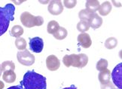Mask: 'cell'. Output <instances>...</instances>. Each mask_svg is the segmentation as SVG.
<instances>
[{"label": "cell", "instance_id": "83f0119b", "mask_svg": "<svg viewBox=\"0 0 122 89\" xmlns=\"http://www.w3.org/2000/svg\"><path fill=\"white\" fill-rule=\"evenodd\" d=\"M101 89H115V86L113 83L109 82L106 85H101Z\"/></svg>", "mask_w": 122, "mask_h": 89}, {"label": "cell", "instance_id": "52a82bcc", "mask_svg": "<svg viewBox=\"0 0 122 89\" xmlns=\"http://www.w3.org/2000/svg\"><path fill=\"white\" fill-rule=\"evenodd\" d=\"M30 50L34 53H41L44 48L43 39L40 37H34L30 40Z\"/></svg>", "mask_w": 122, "mask_h": 89}, {"label": "cell", "instance_id": "7c38bea8", "mask_svg": "<svg viewBox=\"0 0 122 89\" xmlns=\"http://www.w3.org/2000/svg\"><path fill=\"white\" fill-rule=\"evenodd\" d=\"M98 79H99V81L101 83V85H106L108 82H109L110 79H111L110 70L106 69L105 70H103V71H101L99 73Z\"/></svg>", "mask_w": 122, "mask_h": 89}, {"label": "cell", "instance_id": "f1b7e54d", "mask_svg": "<svg viewBox=\"0 0 122 89\" xmlns=\"http://www.w3.org/2000/svg\"><path fill=\"white\" fill-rule=\"evenodd\" d=\"M112 3L114 4V5L116 7H121V2H117V1H112Z\"/></svg>", "mask_w": 122, "mask_h": 89}, {"label": "cell", "instance_id": "d6a6232c", "mask_svg": "<svg viewBox=\"0 0 122 89\" xmlns=\"http://www.w3.org/2000/svg\"><path fill=\"white\" fill-rule=\"evenodd\" d=\"M2 66H1V64H0V76H2Z\"/></svg>", "mask_w": 122, "mask_h": 89}, {"label": "cell", "instance_id": "7402d4cb", "mask_svg": "<svg viewBox=\"0 0 122 89\" xmlns=\"http://www.w3.org/2000/svg\"><path fill=\"white\" fill-rule=\"evenodd\" d=\"M71 57V67L80 68V58L78 54H70Z\"/></svg>", "mask_w": 122, "mask_h": 89}, {"label": "cell", "instance_id": "d4e9b609", "mask_svg": "<svg viewBox=\"0 0 122 89\" xmlns=\"http://www.w3.org/2000/svg\"><path fill=\"white\" fill-rule=\"evenodd\" d=\"M78 55L80 58V68H83L88 63V57L85 54H79Z\"/></svg>", "mask_w": 122, "mask_h": 89}, {"label": "cell", "instance_id": "5b68a950", "mask_svg": "<svg viewBox=\"0 0 122 89\" xmlns=\"http://www.w3.org/2000/svg\"><path fill=\"white\" fill-rule=\"evenodd\" d=\"M111 77L113 83H115L118 89H122V63H118L114 68L111 73Z\"/></svg>", "mask_w": 122, "mask_h": 89}, {"label": "cell", "instance_id": "8fae6325", "mask_svg": "<svg viewBox=\"0 0 122 89\" xmlns=\"http://www.w3.org/2000/svg\"><path fill=\"white\" fill-rule=\"evenodd\" d=\"M85 6H86V10L89 13L94 14L97 11L99 10L100 4L99 1H97V0H88V1L86 2Z\"/></svg>", "mask_w": 122, "mask_h": 89}, {"label": "cell", "instance_id": "ffe728a7", "mask_svg": "<svg viewBox=\"0 0 122 89\" xmlns=\"http://www.w3.org/2000/svg\"><path fill=\"white\" fill-rule=\"evenodd\" d=\"M89 29H90V24H89L87 21H81L80 22L78 23L77 30L80 31L81 33L88 31Z\"/></svg>", "mask_w": 122, "mask_h": 89}, {"label": "cell", "instance_id": "2e32d148", "mask_svg": "<svg viewBox=\"0 0 122 89\" xmlns=\"http://www.w3.org/2000/svg\"><path fill=\"white\" fill-rule=\"evenodd\" d=\"M10 33L12 37L19 38V37H20V36L23 34V29L20 25H15L11 28Z\"/></svg>", "mask_w": 122, "mask_h": 89}, {"label": "cell", "instance_id": "d6986e66", "mask_svg": "<svg viewBox=\"0 0 122 89\" xmlns=\"http://www.w3.org/2000/svg\"><path fill=\"white\" fill-rule=\"evenodd\" d=\"M2 69L3 72L6 71H15V64L14 62L11 61V60H6L4 61L2 64Z\"/></svg>", "mask_w": 122, "mask_h": 89}, {"label": "cell", "instance_id": "603a6c76", "mask_svg": "<svg viewBox=\"0 0 122 89\" xmlns=\"http://www.w3.org/2000/svg\"><path fill=\"white\" fill-rule=\"evenodd\" d=\"M108 65H109V63H108V60L106 59H100L99 61L97 63V69L98 71H103L107 69Z\"/></svg>", "mask_w": 122, "mask_h": 89}, {"label": "cell", "instance_id": "484cf974", "mask_svg": "<svg viewBox=\"0 0 122 89\" xmlns=\"http://www.w3.org/2000/svg\"><path fill=\"white\" fill-rule=\"evenodd\" d=\"M63 4L66 8L71 9L76 7L77 5V1H76V0H65V1H63Z\"/></svg>", "mask_w": 122, "mask_h": 89}, {"label": "cell", "instance_id": "ba28073f", "mask_svg": "<svg viewBox=\"0 0 122 89\" xmlns=\"http://www.w3.org/2000/svg\"><path fill=\"white\" fill-rule=\"evenodd\" d=\"M46 67L50 71H56L60 67V61L55 55H49L46 58Z\"/></svg>", "mask_w": 122, "mask_h": 89}, {"label": "cell", "instance_id": "30bf717a", "mask_svg": "<svg viewBox=\"0 0 122 89\" xmlns=\"http://www.w3.org/2000/svg\"><path fill=\"white\" fill-rule=\"evenodd\" d=\"M88 23L90 24V27H92L93 29H98L102 24V18L100 17L97 14H91V15L88 20Z\"/></svg>", "mask_w": 122, "mask_h": 89}, {"label": "cell", "instance_id": "6da1fadb", "mask_svg": "<svg viewBox=\"0 0 122 89\" xmlns=\"http://www.w3.org/2000/svg\"><path fill=\"white\" fill-rule=\"evenodd\" d=\"M25 89H46V78L33 70L27 71L20 82Z\"/></svg>", "mask_w": 122, "mask_h": 89}, {"label": "cell", "instance_id": "3957f363", "mask_svg": "<svg viewBox=\"0 0 122 89\" xmlns=\"http://www.w3.org/2000/svg\"><path fill=\"white\" fill-rule=\"evenodd\" d=\"M20 19L22 24L27 28H32L35 26H39L44 23V19L42 17L33 16L32 14L28 11L23 12L20 15Z\"/></svg>", "mask_w": 122, "mask_h": 89}, {"label": "cell", "instance_id": "f546056e", "mask_svg": "<svg viewBox=\"0 0 122 89\" xmlns=\"http://www.w3.org/2000/svg\"><path fill=\"white\" fill-rule=\"evenodd\" d=\"M8 89H22V87L21 86H12V87H10V88H8Z\"/></svg>", "mask_w": 122, "mask_h": 89}, {"label": "cell", "instance_id": "4fadbf2b", "mask_svg": "<svg viewBox=\"0 0 122 89\" xmlns=\"http://www.w3.org/2000/svg\"><path fill=\"white\" fill-rule=\"evenodd\" d=\"M112 5L111 2L109 1H106L103 2L102 5H100V6L99 8V13L100 15L102 16H107L109 14H110V12L112 11Z\"/></svg>", "mask_w": 122, "mask_h": 89}, {"label": "cell", "instance_id": "4dcf8cb0", "mask_svg": "<svg viewBox=\"0 0 122 89\" xmlns=\"http://www.w3.org/2000/svg\"><path fill=\"white\" fill-rule=\"evenodd\" d=\"M63 89H77V88H76V87L75 86V85H71V86L69 87V88H65Z\"/></svg>", "mask_w": 122, "mask_h": 89}, {"label": "cell", "instance_id": "44dd1931", "mask_svg": "<svg viewBox=\"0 0 122 89\" xmlns=\"http://www.w3.org/2000/svg\"><path fill=\"white\" fill-rule=\"evenodd\" d=\"M26 40L23 39V38H21V37H19V38H17L16 40H15V46L17 49L19 50H25L26 48Z\"/></svg>", "mask_w": 122, "mask_h": 89}, {"label": "cell", "instance_id": "8992f818", "mask_svg": "<svg viewBox=\"0 0 122 89\" xmlns=\"http://www.w3.org/2000/svg\"><path fill=\"white\" fill-rule=\"evenodd\" d=\"M48 10L52 15H60L63 11V5L62 2L60 0L51 1L48 5Z\"/></svg>", "mask_w": 122, "mask_h": 89}, {"label": "cell", "instance_id": "4316f807", "mask_svg": "<svg viewBox=\"0 0 122 89\" xmlns=\"http://www.w3.org/2000/svg\"><path fill=\"white\" fill-rule=\"evenodd\" d=\"M63 63L66 67H71V57L70 55H65L63 58Z\"/></svg>", "mask_w": 122, "mask_h": 89}, {"label": "cell", "instance_id": "7a4b0ae2", "mask_svg": "<svg viewBox=\"0 0 122 89\" xmlns=\"http://www.w3.org/2000/svg\"><path fill=\"white\" fill-rule=\"evenodd\" d=\"M15 8L12 4L0 7V36L8 30L10 22L15 20Z\"/></svg>", "mask_w": 122, "mask_h": 89}, {"label": "cell", "instance_id": "e0dca14e", "mask_svg": "<svg viewBox=\"0 0 122 89\" xmlns=\"http://www.w3.org/2000/svg\"><path fill=\"white\" fill-rule=\"evenodd\" d=\"M118 45V39L115 37H109L105 42V47L107 49H114Z\"/></svg>", "mask_w": 122, "mask_h": 89}, {"label": "cell", "instance_id": "277c9868", "mask_svg": "<svg viewBox=\"0 0 122 89\" xmlns=\"http://www.w3.org/2000/svg\"><path fill=\"white\" fill-rule=\"evenodd\" d=\"M17 59L20 64L26 67L32 66L35 63V56L27 49L18 51L17 54Z\"/></svg>", "mask_w": 122, "mask_h": 89}, {"label": "cell", "instance_id": "1f68e13d", "mask_svg": "<svg viewBox=\"0 0 122 89\" xmlns=\"http://www.w3.org/2000/svg\"><path fill=\"white\" fill-rule=\"evenodd\" d=\"M5 87V85H4V83L2 82V81H0V89H3Z\"/></svg>", "mask_w": 122, "mask_h": 89}, {"label": "cell", "instance_id": "5bb4252c", "mask_svg": "<svg viewBox=\"0 0 122 89\" xmlns=\"http://www.w3.org/2000/svg\"><path fill=\"white\" fill-rule=\"evenodd\" d=\"M59 28H60V25L57 21H51L48 23V26H47V32H48L49 34L54 35L58 31Z\"/></svg>", "mask_w": 122, "mask_h": 89}, {"label": "cell", "instance_id": "836d02e7", "mask_svg": "<svg viewBox=\"0 0 122 89\" xmlns=\"http://www.w3.org/2000/svg\"></svg>", "mask_w": 122, "mask_h": 89}, {"label": "cell", "instance_id": "ac0fdd59", "mask_svg": "<svg viewBox=\"0 0 122 89\" xmlns=\"http://www.w3.org/2000/svg\"><path fill=\"white\" fill-rule=\"evenodd\" d=\"M68 35V32L66 30V29H65L64 27L60 26L58 31L56 32L55 34H54V37L57 40H63Z\"/></svg>", "mask_w": 122, "mask_h": 89}, {"label": "cell", "instance_id": "cb8c5ba5", "mask_svg": "<svg viewBox=\"0 0 122 89\" xmlns=\"http://www.w3.org/2000/svg\"><path fill=\"white\" fill-rule=\"evenodd\" d=\"M91 15V14L89 13L86 9L81 10L80 12L78 13V17L80 18L81 21H88Z\"/></svg>", "mask_w": 122, "mask_h": 89}, {"label": "cell", "instance_id": "9c48e42d", "mask_svg": "<svg viewBox=\"0 0 122 89\" xmlns=\"http://www.w3.org/2000/svg\"><path fill=\"white\" fill-rule=\"evenodd\" d=\"M77 41L78 44L80 45L84 48H90L92 45V40L91 39V36L89 34L86 32H83L78 36Z\"/></svg>", "mask_w": 122, "mask_h": 89}, {"label": "cell", "instance_id": "9a60e30c", "mask_svg": "<svg viewBox=\"0 0 122 89\" xmlns=\"http://www.w3.org/2000/svg\"><path fill=\"white\" fill-rule=\"evenodd\" d=\"M2 79L7 83H13L16 80V74L14 71H6L4 72L2 75Z\"/></svg>", "mask_w": 122, "mask_h": 89}]
</instances>
